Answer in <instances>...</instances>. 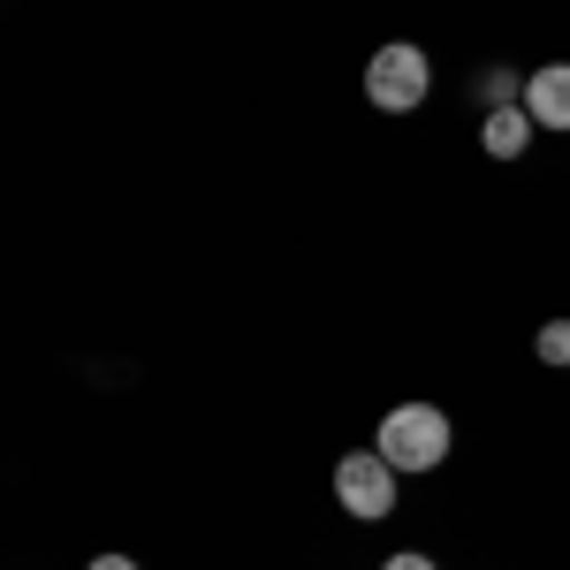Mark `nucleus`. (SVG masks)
Masks as SVG:
<instances>
[{
  "mask_svg": "<svg viewBox=\"0 0 570 570\" xmlns=\"http://www.w3.org/2000/svg\"><path fill=\"white\" fill-rule=\"evenodd\" d=\"M335 502H343L351 518H389L395 510V464L381 449H351V456L335 464Z\"/></svg>",
  "mask_w": 570,
  "mask_h": 570,
  "instance_id": "3",
  "label": "nucleus"
},
{
  "mask_svg": "<svg viewBox=\"0 0 570 570\" xmlns=\"http://www.w3.org/2000/svg\"><path fill=\"white\" fill-rule=\"evenodd\" d=\"M480 145L494 153V160H518V153L532 145V115H525V107H494L487 130H480Z\"/></svg>",
  "mask_w": 570,
  "mask_h": 570,
  "instance_id": "5",
  "label": "nucleus"
},
{
  "mask_svg": "<svg viewBox=\"0 0 570 570\" xmlns=\"http://www.w3.org/2000/svg\"><path fill=\"white\" fill-rule=\"evenodd\" d=\"M480 99H487V107H525V85H518L510 69H487V77H480Z\"/></svg>",
  "mask_w": 570,
  "mask_h": 570,
  "instance_id": "6",
  "label": "nucleus"
},
{
  "mask_svg": "<svg viewBox=\"0 0 570 570\" xmlns=\"http://www.w3.org/2000/svg\"><path fill=\"white\" fill-rule=\"evenodd\" d=\"M532 351H540V365H570V320H548Z\"/></svg>",
  "mask_w": 570,
  "mask_h": 570,
  "instance_id": "7",
  "label": "nucleus"
},
{
  "mask_svg": "<svg viewBox=\"0 0 570 570\" xmlns=\"http://www.w3.org/2000/svg\"><path fill=\"white\" fill-rule=\"evenodd\" d=\"M426 91H434V61H426V46L395 39V46H381V53L365 61V99H373L381 115H411V107H426Z\"/></svg>",
  "mask_w": 570,
  "mask_h": 570,
  "instance_id": "1",
  "label": "nucleus"
},
{
  "mask_svg": "<svg viewBox=\"0 0 570 570\" xmlns=\"http://www.w3.org/2000/svg\"><path fill=\"white\" fill-rule=\"evenodd\" d=\"M525 115L532 130H570V61H548L525 77Z\"/></svg>",
  "mask_w": 570,
  "mask_h": 570,
  "instance_id": "4",
  "label": "nucleus"
},
{
  "mask_svg": "<svg viewBox=\"0 0 570 570\" xmlns=\"http://www.w3.org/2000/svg\"><path fill=\"white\" fill-rule=\"evenodd\" d=\"M381 570H434V563H426V556H389Z\"/></svg>",
  "mask_w": 570,
  "mask_h": 570,
  "instance_id": "8",
  "label": "nucleus"
},
{
  "mask_svg": "<svg viewBox=\"0 0 570 570\" xmlns=\"http://www.w3.org/2000/svg\"><path fill=\"white\" fill-rule=\"evenodd\" d=\"M91 570H137V563H130V556H99Z\"/></svg>",
  "mask_w": 570,
  "mask_h": 570,
  "instance_id": "9",
  "label": "nucleus"
},
{
  "mask_svg": "<svg viewBox=\"0 0 570 570\" xmlns=\"http://www.w3.org/2000/svg\"><path fill=\"white\" fill-rule=\"evenodd\" d=\"M373 449L389 456L395 472H434L441 456H449V419H441L434 403H395L389 419H381Z\"/></svg>",
  "mask_w": 570,
  "mask_h": 570,
  "instance_id": "2",
  "label": "nucleus"
}]
</instances>
